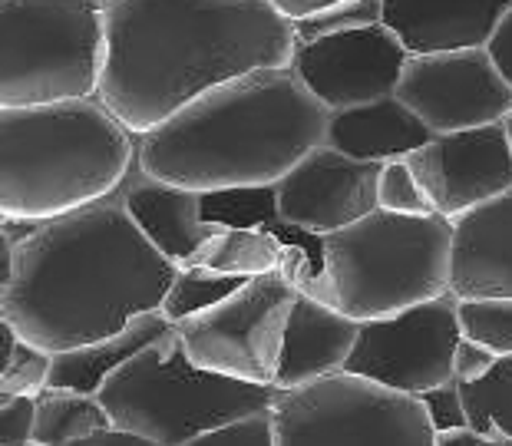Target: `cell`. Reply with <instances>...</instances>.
I'll return each mask as SVG.
<instances>
[{
  "instance_id": "obj_1",
  "label": "cell",
  "mask_w": 512,
  "mask_h": 446,
  "mask_svg": "<svg viewBox=\"0 0 512 446\" xmlns=\"http://www.w3.org/2000/svg\"><path fill=\"white\" fill-rule=\"evenodd\" d=\"M100 100L136 139L219 86L291 70L294 27L271 0H103Z\"/></svg>"
},
{
  "instance_id": "obj_2",
  "label": "cell",
  "mask_w": 512,
  "mask_h": 446,
  "mask_svg": "<svg viewBox=\"0 0 512 446\" xmlns=\"http://www.w3.org/2000/svg\"><path fill=\"white\" fill-rule=\"evenodd\" d=\"M14 228L17 261L0 288V321L53 357L162 311L179 278L116 195L67 219Z\"/></svg>"
},
{
  "instance_id": "obj_3",
  "label": "cell",
  "mask_w": 512,
  "mask_h": 446,
  "mask_svg": "<svg viewBox=\"0 0 512 446\" xmlns=\"http://www.w3.org/2000/svg\"><path fill=\"white\" fill-rule=\"evenodd\" d=\"M331 113L291 70L232 80L139 139L152 179L209 195L278 186L314 149L328 146Z\"/></svg>"
},
{
  "instance_id": "obj_4",
  "label": "cell",
  "mask_w": 512,
  "mask_h": 446,
  "mask_svg": "<svg viewBox=\"0 0 512 446\" xmlns=\"http://www.w3.org/2000/svg\"><path fill=\"white\" fill-rule=\"evenodd\" d=\"M136 162L139 139L100 96L0 110V222L47 225L93 209L123 189Z\"/></svg>"
},
{
  "instance_id": "obj_5",
  "label": "cell",
  "mask_w": 512,
  "mask_h": 446,
  "mask_svg": "<svg viewBox=\"0 0 512 446\" xmlns=\"http://www.w3.org/2000/svg\"><path fill=\"white\" fill-rule=\"evenodd\" d=\"M334 308L357 324L387 321L450 295L453 222L374 212L324 238Z\"/></svg>"
},
{
  "instance_id": "obj_6",
  "label": "cell",
  "mask_w": 512,
  "mask_h": 446,
  "mask_svg": "<svg viewBox=\"0 0 512 446\" xmlns=\"http://www.w3.org/2000/svg\"><path fill=\"white\" fill-rule=\"evenodd\" d=\"M275 397L278 390L271 387L238 384L195 367L176 331L133 357L100 394L116 430L159 446H189L205 433L271 410Z\"/></svg>"
},
{
  "instance_id": "obj_7",
  "label": "cell",
  "mask_w": 512,
  "mask_h": 446,
  "mask_svg": "<svg viewBox=\"0 0 512 446\" xmlns=\"http://www.w3.org/2000/svg\"><path fill=\"white\" fill-rule=\"evenodd\" d=\"M103 67V0L0 4V110L96 100Z\"/></svg>"
},
{
  "instance_id": "obj_8",
  "label": "cell",
  "mask_w": 512,
  "mask_h": 446,
  "mask_svg": "<svg viewBox=\"0 0 512 446\" xmlns=\"http://www.w3.org/2000/svg\"><path fill=\"white\" fill-rule=\"evenodd\" d=\"M278 446H437L420 397L337 374L301 390H278Z\"/></svg>"
},
{
  "instance_id": "obj_9",
  "label": "cell",
  "mask_w": 512,
  "mask_h": 446,
  "mask_svg": "<svg viewBox=\"0 0 512 446\" xmlns=\"http://www.w3.org/2000/svg\"><path fill=\"white\" fill-rule=\"evenodd\" d=\"M294 301L298 291L281 275L245 281L232 298L176 324L182 351L209 374L275 390Z\"/></svg>"
},
{
  "instance_id": "obj_10",
  "label": "cell",
  "mask_w": 512,
  "mask_h": 446,
  "mask_svg": "<svg viewBox=\"0 0 512 446\" xmlns=\"http://www.w3.org/2000/svg\"><path fill=\"white\" fill-rule=\"evenodd\" d=\"M460 341V301L446 295L397 318L361 324L344 374L407 397H423L453 384V357Z\"/></svg>"
},
{
  "instance_id": "obj_11",
  "label": "cell",
  "mask_w": 512,
  "mask_h": 446,
  "mask_svg": "<svg viewBox=\"0 0 512 446\" xmlns=\"http://www.w3.org/2000/svg\"><path fill=\"white\" fill-rule=\"evenodd\" d=\"M397 100L437 136L503 126L512 113V86L486 50L410 57Z\"/></svg>"
},
{
  "instance_id": "obj_12",
  "label": "cell",
  "mask_w": 512,
  "mask_h": 446,
  "mask_svg": "<svg viewBox=\"0 0 512 446\" xmlns=\"http://www.w3.org/2000/svg\"><path fill=\"white\" fill-rule=\"evenodd\" d=\"M410 53L384 24L294 50L291 73L328 113H347L397 96Z\"/></svg>"
},
{
  "instance_id": "obj_13",
  "label": "cell",
  "mask_w": 512,
  "mask_h": 446,
  "mask_svg": "<svg viewBox=\"0 0 512 446\" xmlns=\"http://www.w3.org/2000/svg\"><path fill=\"white\" fill-rule=\"evenodd\" d=\"M433 205V215L460 222L512 192V149L506 126L433 136V143L403 159Z\"/></svg>"
},
{
  "instance_id": "obj_14",
  "label": "cell",
  "mask_w": 512,
  "mask_h": 446,
  "mask_svg": "<svg viewBox=\"0 0 512 446\" xmlns=\"http://www.w3.org/2000/svg\"><path fill=\"white\" fill-rule=\"evenodd\" d=\"M380 169L384 166L357 162L331 146L314 149L278 182L281 219L291 228L321 238L364 222L380 209Z\"/></svg>"
},
{
  "instance_id": "obj_15",
  "label": "cell",
  "mask_w": 512,
  "mask_h": 446,
  "mask_svg": "<svg viewBox=\"0 0 512 446\" xmlns=\"http://www.w3.org/2000/svg\"><path fill=\"white\" fill-rule=\"evenodd\" d=\"M512 0H384V27L410 57L486 50Z\"/></svg>"
},
{
  "instance_id": "obj_16",
  "label": "cell",
  "mask_w": 512,
  "mask_h": 446,
  "mask_svg": "<svg viewBox=\"0 0 512 446\" xmlns=\"http://www.w3.org/2000/svg\"><path fill=\"white\" fill-rule=\"evenodd\" d=\"M129 219L149 238V245L179 271L189 268L205 252V245L219 235V228L205 222L202 195L152 179L149 172L133 166L123 189L116 192Z\"/></svg>"
},
{
  "instance_id": "obj_17",
  "label": "cell",
  "mask_w": 512,
  "mask_h": 446,
  "mask_svg": "<svg viewBox=\"0 0 512 446\" xmlns=\"http://www.w3.org/2000/svg\"><path fill=\"white\" fill-rule=\"evenodd\" d=\"M450 295L512 298V192L453 222Z\"/></svg>"
},
{
  "instance_id": "obj_18",
  "label": "cell",
  "mask_w": 512,
  "mask_h": 446,
  "mask_svg": "<svg viewBox=\"0 0 512 446\" xmlns=\"http://www.w3.org/2000/svg\"><path fill=\"white\" fill-rule=\"evenodd\" d=\"M357 337H361V324L354 318L298 295L288 321L275 390H301L344 374L357 347Z\"/></svg>"
},
{
  "instance_id": "obj_19",
  "label": "cell",
  "mask_w": 512,
  "mask_h": 446,
  "mask_svg": "<svg viewBox=\"0 0 512 446\" xmlns=\"http://www.w3.org/2000/svg\"><path fill=\"white\" fill-rule=\"evenodd\" d=\"M433 136L437 133L410 106L390 96V100L361 106V110L331 113L328 146L357 162L387 166V162L407 159L410 152L433 143Z\"/></svg>"
},
{
  "instance_id": "obj_20",
  "label": "cell",
  "mask_w": 512,
  "mask_h": 446,
  "mask_svg": "<svg viewBox=\"0 0 512 446\" xmlns=\"http://www.w3.org/2000/svg\"><path fill=\"white\" fill-rule=\"evenodd\" d=\"M172 331H176V324L162 311L143 314V318H136L126 331L106 337V341H96L90 347H80V351H67V354L53 357L50 387L100 397L103 387L110 384L133 357H139L146 347L162 341V337H169Z\"/></svg>"
},
{
  "instance_id": "obj_21",
  "label": "cell",
  "mask_w": 512,
  "mask_h": 446,
  "mask_svg": "<svg viewBox=\"0 0 512 446\" xmlns=\"http://www.w3.org/2000/svg\"><path fill=\"white\" fill-rule=\"evenodd\" d=\"M113 420L100 397L47 387L37 397L34 446H73L110 430Z\"/></svg>"
},
{
  "instance_id": "obj_22",
  "label": "cell",
  "mask_w": 512,
  "mask_h": 446,
  "mask_svg": "<svg viewBox=\"0 0 512 446\" xmlns=\"http://www.w3.org/2000/svg\"><path fill=\"white\" fill-rule=\"evenodd\" d=\"M285 248L271 232H245V228H219V235L205 245V252L189 268H209L228 278H265L278 275Z\"/></svg>"
},
{
  "instance_id": "obj_23",
  "label": "cell",
  "mask_w": 512,
  "mask_h": 446,
  "mask_svg": "<svg viewBox=\"0 0 512 446\" xmlns=\"http://www.w3.org/2000/svg\"><path fill=\"white\" fill-rule=\"evenodd\" d=\"M466 423L489 446H512V357H499L483 380L460 384Z\"/></svg>"
},
{
  "instance_id": "obj_24",
  "label": "cell",
  "mask_w": 512,
  "mask_h": 446,
  "mask_svg": "<svg viewBox=\"0 0 512 446\" xmlns=\"http://www.w3.org/2000/svg\"><path fill=\"white\" fill-rule=\"evenodd\" d=\"M202 215L215 228H245V232L271 235L285 228V219L278 212V186L209 192L202 195Z\"/></svg>"
},
{
  "instance_id": "obj_25",
  "label": "cell",
  "mask_w": 512,
  "mask_h": 446,
  "mask_svg": "<svg viewBox=\"0 0 512 446\" xmlns=\"http://www.w3.org/2000/svg\"><path fill=\"white\" fill-rule=\"evenodd\" d=\"M53 354L0 321V397H40L50 387Z\"/></svg>"
},
{
  "instance_id": "obj_26",
  "label": "cell",
  "mask_w": 512,
  "mask_h": 446,
  "mask_svg": "<svg viewBox=\"0 0 512 446\" xmlns=\"http://www.w3.org/2000/svg\"><path fill=\"white\" fill-rule=\"evenodd\" d=\"M242 285H245L242 278L215 275L209 268H182L166 304H162V314H166L172 324H182L195 318V314L222 304L225 298H232Z\"/></svg>"
},
{
  "instance_id": "obj_27",
  "label": "cell",
  "mask_w": 512,
  "mask_h": 446,
  "mask_svg": "<svg viewBox=\"0 0 512 446\" xmlns=\"http://www.w3.org/2000/svg\"><path fill=\"white\" fill-rule=\"evenodd\" d=\"M463 341L486 347L496 357H512V298L460 301Z\"/></svg>"
},
{
  "instance_id": "obj_28",
  "label": "cell",
  "mask_w": 512,
  "mask_h": 446,
  "mask_svg": "<svg viewBox=\"0 0 512 446\" xmlns=\"http://www.w3.org/2000/svg\"><path fill=\"white\" fill-rule=\"evenodd\" d=\"M374 24H384V0H334L324 14L294 24V40L301 47V43H318Z\"/></svg>"
},
{
  "instance_id": "obj_29",
  "label": "cell",
  "mask_w": 512,
  "mask_h": 446,
  "mask_svg": "<svg viewBox=\"0 0 512 446\" xmlns=\"http://www.w3.org/2000/svg\"><path fill=\"white\" fill-rule=\"evenodd\" d=\"M377 202H380V212L403 215V219H430L433 215L430 199L423 195L420 182L413 179V172L403 159L387 162V166L380 169Z\"/></svg>"
},
{
  "instance_id": "obj_30",
  "label": "cell",
  "mask_w": 512,
  "mask_h": 446,
  "mask_svg": "<svg viewBox=\"0 0 512 446\" xmlns=\"http://www.w3.org/2000/svg\"><path fill=\"white\" fill-rule=\"evenodd\" d=\"M189 446H278L275 417H271V410L255 413V417L235 420L228 427L205 433V437L192 440Z\"/></svg>"
},
{
  "instance_id": "obj_31",
  "label": "cell",
  "mask_w": 512,
  "mask_h": 446,
  "mask_svg": "<svg viewBox=\"0 0 512 446\" xmlns=\"http://www.w3.org/2000/svg\"><path fill=\"white\" fill-rule=\"evenodd\" d=\"M37 397H0V446H34Z\"/></svg>"
},
{
  "instance_id": "obj_32",
  "label": "cell",
  "mask_w": 512,
  "mask_h": 446,
  "mask_svg": "<svg viewBox=\"0 0 512 446\" xmlns=\"http://www.w3.org/2000/svg\"><path fill=\"white\" fill-rule=\"evenodd\" d=\"M423 410H427V420L433 433H446V430H460V427H470L466 423V407H463V394H460V384H443L430 394L420 397Z\"/></svg>"
},
{
  "instance_id": "obj_33",
  "label": "cell",
  "mask_w": 512,
  "mask_h": 446,
  "mask_svg": "<svg viewBox=\"0 0 512 446\" xmlns=\"http://www.w3.org/2000/svg\"><path fill=\"white\" fill-rule=\"evenodd\" d=\"M496 361L499 357L489 354L486 347H479L473 341H460L456 357H453V380L456 384H476V380H483L489 371H493Z\"/></svg>"
},
{
  "instance_id": "obj_34",
  "label": "cell",
  "mask_w": 512,
  "mask_h": 446,
  "mask_svg": "<svg viewBox=\"0 0 512 446\" xmlns=\"http://www.w3.org/2000/svg\"><path fill=\"white\" fill-rule=\"evenodd\" d=\"M486 53L493 57L496 70L503 73V80L512 86V4H509V10H506V17L499 20V27H496L493 40H489Z\"/></svg>"
},
{
  "instance_id": "obj_35",
  "label": "cell",
  "mask_w": 512,
  "mask_h": 446,
  "mask_svg": "<svg viewBox=\"0 0 512 446\" xmlns=\"http://www.w3.org/2000/svg\"><path fill=\"white\" fill-rule=\"evenodd\" d=\"M17 261V228L10 222H0V288L10 285Z\"/></svg>"
},
{
  "instance_id": "obj_36",
  "label": "cell",
  "mask_w": 512,
  "mask_h": 446,
  "mask_svg": "<svg viewBox=\"0 0 512 446\" xmlns=\"http://www.w3.org/2000/svg\"><path fill=\"white\" fill-rule=\"evenodd\" d=\"M73 446H159V443H152L146 437H136V433H126V430H103V433H96V437L90 440H83V443H73Z\"/></svg>"
},
{
  "instance_id": "obj_37",
  "label": "cell",
  "mask_w": 512,
  "mask_h": 446,
  "mask_svg": "<svg viewBox=\"0 0 512 446\" xmlns=\"http://www.w3.org/2000/svg\"><path fill=\"white\" fill-rule=\"evenodd\" d=\"M437 446H489L476 430L470 427H460V430H446L437 433Z\"/></svg>"
},
{
  "instance_id": "obj_38",
  "label": "cell",
  "mask_w": 512,
  "mask_h": 446,
  "mask_svg": "<svg viewBox=\"0 0 512 446\" xmlns=\"http://www.w3.org/2000/svg\"><path fill=\"white\" fill-rule=\"evenodd\" d=\"M503 126H506V136H509V149H512V113H509V119H506Z\"/></svg>"
}]
</instances>
